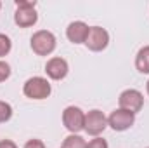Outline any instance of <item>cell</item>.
<instances>
[{
    "instance_id": "1",
    "label": "cell",
    "mask_w": 149,
    "mask_h": 148,
    "mask_svg": "<svg viewBox=\"0 0 149 148\" xmlns=\"http://www.w3.org/2000/svg\"><path fill=\"white\" fill-rule=\"evenodd\" d=\"M37 2L33 0H17L16 2V14L14 21L19 28H30L38 21V14L35 11Z\"/></svg>"
},
{
    "instance_id": "6",
    "label": "cell",
    "mask_w": 149,
    "mask_h": 148,
    "mask_svg": "<svg viewBox=\"0 0 149 148\" xmlns=\"http://www.w3.org/2000/svg\"><path fill=\"white\" fill-rule=\"evenodd\" d=\"M109 44V33L101 28V26H90L88 30V37L85 40V45L94 51V52H99V51H104Z\"/></svg>"
},
{
    "instance_id": "12",
    "label": "cell",
    "mask_w": 149,
    "mask_h": 148,
    "mask_svg": "<svg viewBox=\"0 0 149 148\" xmlns=\"http://www.w3.org/2000/svg\"><path fill=\"white\" fill-rule=\"evenodd\" d=\"M85 147H87L85 140L78 134H70L63 143V148H85Z\"/></svg>"
},
{
    "instance_id": "20",
    "label": "cell",
    "mask_w": 149,
    "mask_h": 148,
    "mask_svg": "<svg viewBox=\"0 0 149 148\" xmlns=\"http://www.w3.org/2000/svg\"><path fill=\"white\" fill-rule=\"evenodd\" d=\"M0 7H2V2H0Z\"/></svg>"
},
{
    "instance_id": "9",
    "label": "cell",
    "mask_w": 149,
    "mask_h": 148,
    "mask_svg": "<svg viewBox=\"0 0 149 148\" xmlns=\"http://www.w3.org/2000/svg\"><path fill=\"white\" fill-rule=\"evenodd\" d=\"M68 61L63 58H50L45 65V72L52 80H63L68 75Z\"/></svg>"
},
{
    "instance_id": "17",
    "label": "cell",
    "mask_w": 149,
    "mask_h": 148,
    "mask_svg": "<svg viewBox=\"0 0 149 148\" xmlns=\"http://www.w3.org/2000/svg\"><path fill=\"white\" fill-rule=\"evenodd\" d=\"M24 148H45V145H43V141H42V140H37V138H33V140L26 141Z\"/></svg>"
},
{
    "instance_id": "5",
    "label": "cell",
    "mask_w": 149,
    "mask_h": 148,
    "mask_svg": "<svg viewBox=\"0 0 149 148\" xmlns=\"http://www.w3.org/2000/svg\"><path fill=\"white\" fill-rule=\"evenodd\" d=\"M106 127H108V118L101 110H90L88 113H85V127H83V131L87 134L97 138Z\"/></svg>"
},
{
    "instance_id": "14",
    "label": "cell",
    "mask_w": 149,
    "mask_h": 148,
    "mask_svg": "<svg viewBox=\"0 0 149 148\" xmlns=\"http://www.w3.org/2000/svg\"><path fill=\"white\" fill-rule=\"evenodd\" d=\"M10 49H12L10 38L7 37V35H3V33H0V58L2 56H7L10 52Z\"/></svg>"
},
{
    "instance_id": "8",
    "label": "cell",
    "mask_w": 149,
    "mask_h": 148,
    "mask_svg": "<svg viewBox=\"0 0 149 148\" xmlns=\"http://www.w3.org/2000/svg\"><path fill=\"white\" fill-rule=\"evenodd\" d=\"M134 122H135V113L127 111L123 108L114 110L108 117V125H111V129L114 131H127L134 125Z\"/></svg>"
},
{
    "instance_id": "7",
    "label": "cell",
    "mask_w": 149,
    "mask_h": 148,
    "mask_svg": "<svg viewBox=\"0 0 149 148\" xmlns=\"http://www.w3.org/2000/svg\"><path fill=\"white\" fill-rule=\"evenodd\" d=\"M118 101H120V108H123V110H127V111H132V113L141 111L142 105H144V98H142V94L137 89H127V91H123L120 94Z\"/></svg>"
},
{
    "instance_id": "13",
    "label": "cell",
    "mask_w": 149,
    "mask_h": 148,
    "mask_svg": "<svg viewBox=\"0 0 149 148\" xmlns=\"http://www.w3.org/2000/svg\"><path fill=\"white\" fill-rule=\"evenodd\" d=\"M10 117H12V106L5 101H0V124L10 120Z\"/></svg>"
},
{
    "instance_id": "15",
    "label": "cell",
    "mask_w": 149,
    "mask_h": 148,
    "mask_svg": "<svg viewBox=\"0 0 149 148\" xmlns=\"http://www.w3.org/2000/svg\"><path fill=\"white\" fill-rule=\"evenodd\" d=\"M10 77V66L5 61H0V82H5Z\"/></svg>"
},
{
    "instance_id": "3",
    "label": "cell",
    "mask_w": 149,
    "mask_h": 148,
    "mask_svg": "<svg viewBox=\"0 0 149 148\" xmlns=\"http://www.w3.org/2000/svg\"><path fill=\"white\" fill-rule=\"evenodd\" d=\"M31 49L38 56H49L56 49V37L47 30H38L31 37Z\"/></svg>"
},
{
    "instance_id": "18",
    "label": "cell",
    "mask_w": 149,
    "mask_h": 148,
    "mask_svg": "<svg viewBox=\"0 0 149 148\" xmlns=\"http://www.w3.org/2000/svg\"><path fill=\"white\" fill-rule=\"evenodd\" d=\"M0 148H17V145L10 140H2L0 141Z\"/></svg>"
},
{
    "instance_id": "16",
    "label": "cell",
    "mask_w": 149,
    "mask_h": 148,
    "mask_svg": "<svg viewBox=\"0 0 149 148\" xmlns=\"http://www.w3.org/2000/svg\"><path fill=\"white\" fill-rule=\"evenodd\" d=\"M85 148H108V141L97 136V138H94L92 141H88Z\"/></svg>"
},
{
    "instance_id": "2",
    "label": "cell",
    "mask_w": 149,
    "mask_h": 148,
    "mask_svg": "<svg viewBox=\"0 0 149 148\" xmlns=\"http://www.w3.org/2000/svg\"><path fill=\"white\" fill-rule=\"evenodd\" d=\"M50 84L47 78L43 77H31L24 82V87H23V92L26 98L30 99H45L50 96Z\"/></svg>"
},
{
    "instance_id": "19",
    "label": "cell",
    "mask_w": 149,
    "mask_h": 148,
    "mask_svg": "<svg viewBox=\"0 0 149 148\" xmlns=\"http://www.w3.org/2000/svg\"><path fill=\"white\" fill-rule=\"evenodd\" d=\"M148 94H149V80H148Z\"/></svg>"
},
{
    "instance_id": "11",
    "label": "cell",
    "mask_w": 149,
    "mask_h": 148,
    "mask_svg": "<svg viewBox=\"0 0 149 148\" xmlns=\"http://www.w3.org/2000/svg\"><path fill=\"white\" fill-rule=\"evenodd\" d=\"M135 68L141 73H149V45H144L142 49H139L135 56Z\"/></svg>"
},
{
    "instance_id": "4",
    "label": "cell",
    "mask_w": 149,
    "mask_h": 148,
    "mask_svg": "<svg viewBox=\"0 0 149 148\" xmlns=\"http://www.w3.org/2000/svg\"><path fill=\"white\" fill-rule=\"evenodd\" d=\"M63 124L71 134H78L85 127V113L78 106H68L63 111Z\"/></svg>"
},
{
    "instance_id": "21",
    "label": "cell",
    "mask_w": 149,
    "mask_h": 148,
    "mask_svg": "<svg viewBox=\"0 0 149 148\" xmlns=\"http://www.w3.org/2000/svg\"><path fill=\"white\" fill-rule=\"evenodd\" d=\"M148 148H149V147H148Z\"/></svg>"
},
{
    "instance_id": "10",
    "label": "cell",
    "mask_w": 149,
    "mask_h": 148,
    "mask_svg": "<svg viewBox=\"0 0 149 148\" xmlns=\"http://www.w3.org/2000/svg\"><path fill=\"white\" fill-rule=\"evenodd\" d=\"M88 30H90V26L85 25L83 21H73V23H70V26L66 30V37L73 44H85V40L88 37Z\"/></svg>"
}]
</instances>
